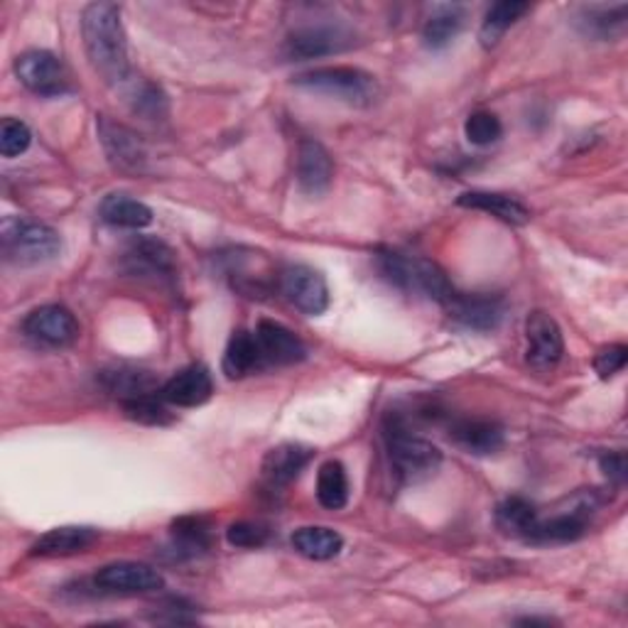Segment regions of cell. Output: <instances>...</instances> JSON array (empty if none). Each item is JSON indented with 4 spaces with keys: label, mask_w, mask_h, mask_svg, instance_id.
Segmentation results:
<instances>
[{
    "label": "cell",
    "mask_w": 628,
    "mask_h": 628,
    "mask_svg": "<svg viewBox=\"0 0 628 628\" xmlns=\"http://www.w3.org/2000/svg\"><path fill=\"white\" fill-rule=\"evenodd\" d=\"M16 74L38 96H62L72 89L64 64L52 52L44 50H30L20 54L16 62Z\"/></svg>",
    "instance_id": "obj_7"
},
{
    "label": "cell",
    "mask_w": 628,
    "mask_h": 628,
    "mask_svg": "<svg viewBox=\"0 0 628 628\" xmlns=\"http://www.w3.org/2000/svg\"><path fill=\"white\" fill-rule=\"evenodd\" d=\"M79 322L76 317L62 305H44L32 310L25 322H22V334H25L32 344L44 349H66L79 339Z\"/></svg>",
    "instance_id": "obj_6"
},
{
    "label": "cell",
    "mask_w": 628,
    "mask_h": 628,
    "mask_svg": "<svg viewBox=\"0 0 628 628\" xmlns=\"http://www.w3.org/2000/svg\"><path fill=\"white\" fill-rule=\"evenodd\" d=\"M312 460V450L302 444H278L262 460V476L270 486H288Z\"/></svg>",
    "instance_id": "obj_19"
},
{
    "label": "cell",
    "mask_w": 628,
    "mask_h": 628,
    "mask_svg": "<svg viewBox=\"0 0 628 628\" xmlns=\"http://www.w3.org/2000/svg\"><path fill=\"white\" fill-rule=\"evenodd\" d=\"M32 133L22 121L18 119H6L0 125V153L3 157H18L30 147Z\"/></svg>",
    "instance_id": "obj_35"
},
{
    "label": "cell",
    "mask_w": 628,
    "mask_h": 628,
    "mask_svg": "<svg viewBox=\"0 0 628 628\" xmlns=\"http://www.w3.org/2000/svg\"><path fill=\"white\" fill-rule=\"evenodd\" d=\"M525 337H528V359L535 371H553L565 353V339L563 332L550 315L533 312L525 325Z\"/></svg>",
    "instance_id": "obj_10"
},
{
    "label": "cell",
    "mask_w": 628,
    "mask_h": 628,
    "mask_svg": "<svg viewBox=\"0 0 628 628\" xmlns=\"http://www.w3.org/2000/svg\"><path fill=\"white\" fill-rule=\"evenodd\" d=\"M599 466H601V472L611 478V482H616V484H624V482H626L628 466H626V454H624V452L601 454V456H599Z\"/></svg>",
    "instance_id": "obj_39"
},
{
    "label": "cell",
    "mask_w": 628,
    "mask_h": 628,
    "mask_svg": "<svg viewBox=\"0 0 628 628\" xmlns=\"http://www.w3.org/2000/svg\"><path fill=\"white\" fill-rule=\"evenodd\" d=\"M121 405H123V415L133 422H141V425H169V422H173V413L167 410V401L163 398V393L125 398V401H121Z\"/></svg>",
    "instance_id": "obj_31"
},
{
    "label": "cell",
    "mask_w": 628,
    "mask_h": 628,
    "mask_svg": "<svg viewBox=\"0 0 628 628\" xmlns=\"http://www.w3.org/2000/svg\"><path fill=\"white\" fill-rule=\"evenodd\" d=\"M628 361V349L624 344H611V347H604L597 359H594V369L601 375V379H611L619 371H624Z\"/></svg>",
    "instance_id": "obj_38"
},
{
    "label": "cell",
    "mask_w": 628,
    "mask_h": 628,
    "mask_svg": "<svg viewBox=\"0 0 628 628\" xmlns=\"http://www.w3.org/2000/svg\"><path fill=\"white\" fill-rule=\"evenodd\" d=\"M256 339H258L266 363H276V367H292V363H300L307 359L305 341L295 332H290L288 327H282L280 322H272V319H262L256 329Z\"/></svg>",
    "instance_id": "obj_14"
},
{
    "label": "cell",
    "mask_w": 628,
    "mask_h": 628,
    "mask_svg": "<svg viewBox=\"0 0 628 628\" xmlns=\"http://www.w3.org/2000/svg\"><path fill=\"white\" fill-rule=\"evenodd\" d=\"M587 508L559 513L550 521H538L531 533V543H573L587 531Z\"/></svg>",
    "instance_id": "obj_25"
},
{
    "label": "cell",
    "mask_w": 628,
    "mask_h": 628,
    "mask_svg": "<svg viewBox=\"0 0 628 628\" xmlns=\"http://www.w3.org/2000/svg\"><path fill=\"white\" fill-rule=\"evenodd\" d=\"M292 547L307 559L325 563V559H332L341 553L344 538H341V535L332 528H322V525H307V528L295 531Z\"/></svg>",
    "instance_id": "obj_24"
},
{
    "label": "cell",
    "mask_w": 628,
    "mask_h": 628,
    "mask_svg": "<svg viewBox=\"0 0 628 628\" xmlns=\"http://www.w3.org/2000/svg\"><path fill=\"white\" fill-rule=\"evenodd\" d=\"M99 138L104 143V151L113 167L121 169V173H143L147 163V153L138 135H135L131 128L111 121L109 116H101Z\"/></svg>",
    "instance_id": "obj_11"
},
{
    "label": "cell",
    "mask_w": 628,
    "mask_h": 628,
    "mask_svg": "<svg viewBox=\"0 0 628 628\" xmlns=\"http://www.w3.org/2000/svg\"><path fill=\"white\" fill-rule=\"evenodd\" d=\"M383 430L393 470L405 484H420L437 474L442 464V452L425 437L415 435L403 418L391 415L385 420Z\"/></svg>",
    "instance_id": "obj_2"
},
{
    "label": "cell",
    "mask_w": 628,
    "mask_h": 628,
    "mask_svg": "<svg viewBox=\"0 0 628 628\" xmlns=\"http://www.w3.org/2000/svg\"><path fill=\"white\" fill-rule=\"evenodd\" d=\"M173 538L187 553H199L209 545V525L204 518H179L173 523Z\"/></svg>",
    "instance_id": "obj_33"
},
{
    "label": "cell",
    "mask_w": 628,
    "mask_h": 628,
    "mask_svg": "<svg viewBox=\"0 0 628 628\" xmlns=\"http://www.w3.org/2000/svg\"><path fill=\"white\" fill-rule=\"evenodd\" d=\"M280 292L297 310L317 317L329 307V288L322 272L310 266H288L280 272Z\"/></svg>",
    "instance_id": "obj_8"
},
{
    "label": "cell",
    "mask_w": 628,
    "mask_h": 628,
    "mask_svg": "<svg viewBox=\"0 0 628 628\" xmlns=\"http://www.w3.org/2000/svg\"><path fill=\"white\" fill-rule=\"evenodd\" d=\"M99 533L86 525H64V528H54L44 533L42 538L32 545V555L40 557H66L84 553L86 547L96 543Z\"/></svg>",
    "instance_id": "obj_20"
},
{
    "label": "cell",
    "mask_w": 628,
    "mask_h": 628,
    "mask_svg": "<svg viewBox=\"0 0 628 628\" xmlns=\"http://www.w3.org/2000/svg\"><path fill=\"white\" fill-rule=\"evenodd\" d=\"M101 381L109 388V393L121 395V401L125 398H135V395H145V393H155V379L147 371L141 369H113V371H104Z\"/></svg>",
    "instance_id": "obj_32"
},
{
    "label": "cell",
    "mask_w": 628,
    "mask_h": 628,
    "mask_svg": "<svg viewBox=\"0 0 628 628\" xmlns=\"http://www.w3.org/2000/svg\"><path fill=\"white\" fill-rule=\"evenodd\" d=\"M528 10L531 6L521 3V0H504V3L491 6V10L482 22V32H478L484 48H494V44L506 35V30L511 25H516V22L528 13Z\"/></svg>",
    "instance_id": "obj_29"
},
{
    "label": "cell",
    "mask_w": 628,
    "mask_h": 628,
    "mask_svg": "<svg viewBox=\"0 0 628 628\" xmlns=\"http://www.w3.org/2000/svg\"><path fill=\"white\" fill-rule=\"evenodd\" d=\"M317 501L327 511H339L349 501V476L339 462L329 460L319 466L317 474Z\"/></svg>",
    "instance_id": "obj_27"
},
{
    "label": "cell",
    "mask_w": 628,
    "mask_h": 628,
    "mask_svg": "<svg viewBox=\"0 0 628 628\" xmlns=\"http://www.w3.org/2000/svg\"><path fill=\"white\" fill-rule=\"evenodd\" d=\"M442 307L456 322L476 329V332H491V329H496L501 319H504V302L491 295H470L452 290Z\"/></svg>",
    "instance_id": "obj_12"
},
{
    "label": "cell",
    "mask_w": 628,
    "mask_h": 628,
    "mask_svg": "<svg viewBox=\"0 0 628 628\" xmlns=\"http://www.w3.org/2000/svg\"><path fill=\"white\" fill-rule=\"evenodd\" d=\"M460 207L466 209H478V212H488L494 214L496 219L513 224V226H523L531 222V212L525 204H521L518 199L508 197V194H498V192H466L456 199Z\"/></svg>",
    "instance_id": "obj_21"
},
{
    "label": "cell",
    "mask_w": 628,
    "mask_h": 628,
    "mask_svg": "<svg viewBox=\"0 0 628 628\" xmlns=\"http://www.w3.org/2000/svg\"><path fill=\"white\" fill-rule=\"evenodd\" d=\"M123 266L131 276L138 278H173L175 258L163 241L155 238H138L125 250Z\"/></svg>",
    "instance_id": "obj_15"
},
{
    "label": "cell",
    "mask_w": 628,
    "mask_h": 628,
    "mask_svg": "<svg viewBox=\"0 0 628 628\" xmlns=\"http://www.w3.org/2000/svg\"><path fill=\"white\" fill-rule=\"evenodd\" d=\"M379 268L388 282H393L395 288L425 295L430 300L444 302L452 295L454 285L447 280V276L435 266V262L422 260V258H410L395 250H385L379 254Z\"/></svg>",
    "instance_id": "obj_4"
},
{
    "label": "cell",
    "mask_w": 628,
    "mask_h": 628,
    "mask_svg": "<svg viewBox=\"0 0 628 628\" xmlns=\"http://www.w3.org/2000/svg\"><path fill=\"white\" fill-rule=\"evenodd\" d=\"M266 359H262V351L256 334L250 332H236L228 339V347L224 353V373L228 379H244V375L258 371Z\"/></svg>",
    "instance_id": "obj_22"
},
{
    "label": "cell",
    "mask_w": 628,
    "mask_h": 628,
    "mask_svg": "<svg viewBox=\"0 0 628 628\" xmlns=\"http://www.w3.org/2000/svg\"><path fill=\"white\" fill-rule=\"evenodd\" d=\"M133 106H135V111L143 113V116L157 119V116H163V113H165L167 101H165L163 91H159L155 84L145 82L141 89H135Z\"/></svg>",
    "instance_id": "obj_37"
},
{
    "label": "cell",
    "mask_w": 628,
    "mask_h": 628,
    "mask_svg": "<svg viewBox=\"0 0 628 628\" xmlns=\"http://www.w3.org/2000/svg\"><path fill=\"white\" fill-rule=\"evenodd\" d=\"M99 214L101 219L111 226L135 228V231L153 224V209L138 199L125 197V194H109V197L101 202Z\"/></svg>",
    "instance_id": "obj_23"
},
{
    "label": "cell",
    "mask_w": 628,
    "mask_h": 628,
    "mask_svg": "<svg viewBox=\"0 0 628 628\" xmlns=\"http://www.w3.org/2000/svg\"><path fill=\"white\" fill-rule=\"evenodd\" d=\"M96 587L111 594H151L165 587L163 575L143 563H113L96 573Z\"/></svg>",
    "instance_id": "obj_13"
},
{
    "label": "cell",
    "mask_w": 628,
    "mask_h": 628,
    "mask_svg": "<svg viewBox=\"0 0 628 628\" xmlns=\"http://www.w3.org/2000/svg\"><path fill=\"white\" fill-rule=\"evenodd\" d=\"M226 541L234 547H260L268 543V528L266 525L250 523V521L234 523V525H228Z\"/></svg>",
    "instance_id": "obj_36"
},
{
    "label": "cell",
    "mask_w": 628,
    "mask_h": 628,
    "mask_svg": "<svg viewBox=\"0 0 628 628\" xmlns=\"http://www.w3.org/2000/svg\"><path fill=\"white\" fill-rule=\"evenodd\" d=\"M295 84L315 94L344 101L349 106H369L379 94L375 79L357 66H319L297 76Z\"/></svg>",
    "instance_id": "obj_5"
},
{
    "label": "cell",
    "mask_w": 628,
    "mask_h": 628,
    "mask_svg": "<svg viewBox=\"0 0 628 628\" xmlns=\"http://www.w3.org/2000/svg\"><path fill=\"white\" fill-rule=\"evenodd\" d=\"M353 44V35L339 25H307L295 30L285 42L288 60H317V56L337 54Z\"/></svg>",
    "instance_id": "obj_9"
},
{
    "label": "cell",
    "mask_w": 628,
    "mask_h": 628,
    "mask_svg": "<svg viewBox=\"0 0 628 628\" xmlns=\"http://www.w3.org/2000/svg\"><path fill=\"white\" fill-rule=\"evenodd\" d=\"M334 165L322 143L302 141L297 147V185L302 192L319 197L332 185Z\"/></svg>",
    "instance_id": "obj_16"
},
{
    "label": "cell",
    "mask_w": 628,
    "mask_h": 628,
    "mask_svg": "<svg viewBox=\"0 0 628 628\" xmlns=\"http://www.w3.org/2000/svg\"><path fill=\"white\" fill-rule=\"evenodd\" d=\"M538 521H541L538 511H535L531 501H525L521 496L506 498L496 511L498 528L504 531L506 535H513V538L528 541L533 528H535V523H538Z\"/></svg>",
    "instance_id": "obj_26"
},
{
    "label": "cell",
    "mask_w": 628,
    "mask_h": 628,
    "mask_svg": "<svg viewBox=\"0 0 628 628\" xmlns=\"http://www.w3.org/2000/svg\"><path fill=\"white\" fill-rule=\"evenodd\" d=\"M82 35L89 62L106 84L128 79V42H125L121 8L116 3H91L82 16Z\"/></svg>",
    "instance_id": "obj_1"
},
{
    "label": "cell",
    "mask_w": 628,
    "mask_h": 628,
    "mask_svg": "<svg viewBox=\"0 0 628 628\" xmlns=\"http://www.w3.org/2000/svg\"><path fill=\"white\" fill-rule=\"evenodd\" d=\"M464 133L470 143L474 145H491L501 138L504 133V125H501L496 113L491 111H476L464 123Z\"/></svg>",
    "instance_id": "obj_34"
},
{
    "label": "cell",
    "mask_w": 628,
    "mask_h": 628,
    "mask_svg": "<svg viewBox=\"0 0 628 628\" xmlns=\"http://www.w3.org/2000/svg\"><path fill=\"white\" fill-rule=\"evenodd\" d=\"M450 440L466 454L488 456L504 447L506 437H504V428H501L494 420L464 418V420L452 422Z\"/></svg>",
    "instance_id": "obj_17"
},
{
    "label": "cell",
    "mask_w": 628,
    "mask_h": 628,
    "mask_svg": "<svg viewBox=\"0 0 628 628\" xmlns=\"http://www.w3.org/2000/svg\"><path fill=\"white\" fill-rule=\"evenodd\" d=\"M0 248L6 260L16 266H42L60 256L62 238L48 224L8 216L0 224Z\"/></svg>",
    "instance_id": "obj_3"
},
{
    "label": "cell",
    "mask_w": 628,
    "mask_h": 628,
    "mask_svg": "<svg viewBox=\"0 0 628 628\" xmlns=\"http://www.w3.org/2000/svg\"><path fill=\"white\" fill-rule=\"evenodd\" d=\"M579 28L585 30V35L597 40H611L621 35L626 28V6L585 8V13L579 18Z\"/></svg>",
    "instance_id": "obj_30"
},
{
    "label": "cell",
    "mask_w": 628,
    "mask_h": 628,
    "mask_svg": "<svg viewBox=\"0 0 628 628\" xmlns=\"http://www.w3.org/2000/svg\"><path fill=\"white\" fill-rule=\"evenodd\" d=\"M159 393H163V398L169 405H177V408L204 405L214 393L212 373L204 367H199V363H194V367H187L179 373H175L173 379L163 385V391Z\"/></svg>",
    "instance_id": "obj_18"
},
{
    "label": "cell",
    "mask_w": 628,
    "mask_h": 628,
    "mask_svg": "<svg viewBox=\"0 0 628 628\" xmlns=\"http://www.w3.org/2000/svg\"><path fill=\"white\" fill-rule=\"evenodd\" d=\"M464 25V13L462 8L456 6H440L435 13H432L422 28V40L430 50H442L460 35V30Z\"/></svg>",
    "instance_id": "obj_28"
}]
</instances>
